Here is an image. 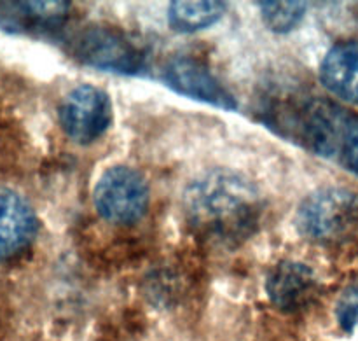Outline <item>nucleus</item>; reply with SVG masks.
Here are the masks:
<instances>
[{
	"mask_svg": "<svg viewBox=\"0 0 358 341\" xmlns=\"http://www.w3.org/2000/svg\"><path fill=\"white\" fill-rule=\"evenodd\" d=\"M320 81L348 104H358V41H345L332 46L320 65Z\"/></svg>",
	"mask_w": 358,
	"mask_h": 341,
	"instance_id": "1a4fd4ad",
	"label": "nucleus"
},
{
	"mask_svg": "<svg viewBox=\"0 0 358 341\" xmlns=\"http://www.w3.org/2000/svg\"><path fill=\"white\" fill-rule=\"evenodd\" d=\"M262 21L276 34H287L301 23L308 6L304 2H261Z\"/></svg>",
	"mask_w": 358,
	"mask_h": 341,
	"instance_id": "9b49d317",
	"label": "nucleus"
},
{
	"mask_svg": "<svg viewBox=\"0 0 358 341\" xmlns=\"http://www.w3.org/2000/svg\"><path fill=\"white\" fill-rule=\"evenodd\" d=\"M182 203L192 230L226 245L247 240L257 230L262 214L261 195L254 182L226 168L192 181Z\"/></svg>",
	"mask_w": 358,
	"mask_h": 341,
	"instance_id": "f257e3e1",
	"label": "nucleus"
},
{
	"mask_svg": "<svg viewBox=\"0 0 358 341\" xmlns=\"http://www.w3.org/2000/svg\"><path fill=\"white\" fill-rule=\"evenodd\" d=\"M296 228L317 244H339L358 231V196L345 188H322L301 202Z\"/></svg>",
	"mask_w": 358,
	"mask_h": 341,
	"instance_id": "f03ea898",
	"label": "nucleus"
},
{
	"mask_svg": "<svg viewBox=\"0 0 358 341\" xmlns=\"http://www.w3.org/2000/svg\"><path fill=\"white\" fill-rule=\"evenodd\" d=\"M59 125L70 140L87 146L112 125V102L103 90L79 84L65 95L58 109Z\"/></svg>",
	"mask_w": 358,
	"mask_h": 341,
	"instance_id": "20e7f679",
	"label": "nucleus"
},
{
	"mask_svg": "<svg viewBox=\"0 0 358 341\" xmlns=\"http://www.w3.org/2000/svg\"><path fill=\"white\" fill-rule=\"evenodd\" d=\"M21 16L37 25H56L65 20L70 4L66 2H20L16 4Z\"/></svg>",
	"mask_w": 358,
	"mask_h": 341,
	"instance_id": "f8f14e48",
	"label": "nucleus"
},
{
	"mask_svg": "<svg viewBox=\"0 0 358 341\" xmlns=\"http://www.w3.org/2000/svg\"><path fill=\"white\" fill-rule=\"evenodd\" d=\"M37 226V216L30 203L20 193L0 186V261L27 249Z\"/></svg>",
	"mask_w": 358,
	"mask_h": 341,
	"instance_id": "0eeeda50",
	"label": "nucleus"
},
{
	"mask_svg": "<svg viewBox=\"0 0 358 341\" xmlns=\"http://www.w3.org/2000/svg\"><path fill=\"white\" fill-rule=\"evenodd\" d=\"M226 4L215 0H196V2H171L168 9L170 27L177 32H198L212 27L222 18Z\"/></svg>",
	"mask_w": 358,
	"mask_h": 341,
	"instance_id": "9d476101",
	"label": "nucleus"
},
{
	"mask_svg": "<svg viewBox=\"0 0 358 341\" xmlns=\"http://www.w3.org/2000/svg\"><path fill=\"white\" fill-rule=\"evenodd\" d=\"M336 319L343 331L358 340V280L350 284L339 296Z\"/></svg>",
	"mask_w": 358,
	"mask_h": 341,
	"instance_id": "ddd939ff",
	"label": "nucleus"
},
{
	"mask_svg": "<svg viewBox=\"0 0 358 341\" xmlns=\"http://www.w3.org/2000/svg\"><path fill=\"white\" fill-rule=\"evenodd\" d=\"M73 53L84 65L107 72L138 74L145 65V55L138 44L107 27H91L80 32L73 42Z\"/></svg>",
	"mask_w": 358,
	"mask_h": 341,
	"instance_id": "39448f33",
	"label": "nucleus"
},
{
	"mask_svg": "<svg viewBox=\"0 0 358 341\" xmlns=\"http://www.w3.org/2000/svg\"><path fill=\"white\" fill-rule=\"evenodd\" d=\"M266 293L276 308L296 312L313 300L317 293V279L310 266L299 261H282L269 273Z\"/></svg>",
	"mask_w": 358,
	"mask_h": 341,
	"instance_id": "6e6552de",
	"label": "nucleus"
},
{
	"mask_svg": "<svg viewBox=\"0 0 358 341\" xmlns=\"http://www.w3.org/2000/svg\"><path fill=\"white\" fill-rule=\"evenodd\" d=\"M341 153L345 156V161L350 170L355 172L358 175V119L350 123L345 142H343L341 147Z\"/></svg>",
	"mask_w": 358,
	"mask_h": 341,
	"instance_id": "4468645a",
	"label": "nucleus"
},
{
	"mask_svg": "<svg viewBox=\"0 0 358 341\" xmlns=\"http://www.w3.org/2000/svg\"><path fill=\"white\" fill-rule=\"evenodd\" d=\"M93 200L94 209L107 223L129 226L145 216L150 189L147 179L136 168L115 165L105 170L94 186Z\"/></svg>",
	"mask_w": 358,
	"mask_h": 341,
	"instance_id": "7ed1b4c3",
	"label": "nucleus"
},
{
	"mask_svg": "<svg viewBox=\"0 0 358 341\" xmlns=\"http://www.w3.org/2000/svg\"><path fill=\"white\" fill-rule=\"evenodd\" d=\"M163 79L168 86L184 97L224 111H234L238 102L219 83L215 76L198 60L191 56H175L164 65Z\"/></svg>",
	"mask_w": 358,
	"mask_h": 341,
	"instance_id": "423d86ee",
	"label": "nucleus"
}]
</instances>
